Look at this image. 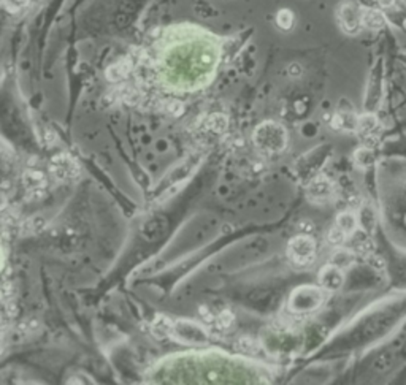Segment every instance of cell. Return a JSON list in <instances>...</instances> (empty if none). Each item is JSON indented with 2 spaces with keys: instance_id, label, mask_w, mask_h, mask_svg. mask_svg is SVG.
<instances>
[{
  "instance_id": "cell-2",
  "label": "cell",
  "mask_w": 406,
  "mask_h": 385,
  "mask_svg": "<svg viewBox=\"0 0 406 385\" xmlns=\"http://www.w3.org/2000/svg\"><path fill=\"white\" fill-rule=\"evenodd\" d=\"M287 257L295 266H310L316 258L314 240L308 233H302V235L292 238L287 244Z\"/></svg>"
},
{
  "instance_id": "cell-10",
  "label": "cell",
  "mask_w": 406,
  "mask_h": 385,
  "mask_svg": "<svg viewBox=\"0 0 406 385\" xmlns=\"http://www.w3.org/2000/svg\"><path fill=\"white\" fill-rule=\"evenodd\" d=\"M354 260H356L354 252L347 251V249H338V251L333 252V255L330 258V263L341 268V270H344L347 266H351L354 263Z\"/></svg>"
},
{
  "instance_id": "cell-11",
  "label": "cell",
  "mask_w": 406,
  "mask_h": 385,
  "mask_svg": "<svg viewBox=\"0 0 406 385\" xmlns=\"http://www.w3.org/2000/svg\"><path fill=\"white\" fill-rule=\"evenodd\" d=\"M335 224H337L340 228H343L347 233V236H351L353 233L357 230V217L353 213L344 211V213L338 214L337 222H335Z\"/></svg>"
},
{
  "instance_id": "cell-23",
  "label": "cell",
  "mask_w": 406,
  "mask_h": 385,
  "mask_svg": "<svg viewBox=\"0 0 406 385\" xmlns=\"http://www.w3.org/2000/svg\"><path fill=\"white\" fill-rule=\"evenodd\" d=\"M167 111H169L170 114H173V116H179L181 113L184 111V106H183V103H179V102H169V105H167Z\"/></svg>"
},
{
  "instance_id": "cell-22",
  "label": "cell",
  "mask_w": 406,
  "mask_h": 385,
  "mask_svg": "<svg viewBox=\"0 0 406 385\" xmlns=\"http://www.w3.org/2000/svg\"><path fill=\"white\" fill-rule=\"evenodd\" d=\"M199 312L202 315V319L205 323H214L216 322V315L211 312V309H209L208 306H200L199 308Z\"/></svg>"
},
{
  "instance_id": "cell-7",
  "label": "cell",
  "mask_w": 406,
  "mask_h": 385,
  "mask_svg": "<svg viewBox=\"0 0 406 385\" xmlns=\"http://www.w3.org/2000/svg\"><path fill=\"white\" fill-rule=\"evenodd\" d=\"M335 192L333 183L327 176H317L306 186V197L314 203H326Z\"/></svg>"
},
{
  "instance_id": "cell-8",
  "label": "cell",
  "mask_w": 406,
  "mask_h": 385,
  "mask_svg": "<svg viewBox=\"0 0 406 385\" xmlns=\"http://www.w3.org/2000/svg\"><path fill=\"white\" fill-rule=\"evenodd\" d=\"M343 282H344L343 270L332 265V263L324 266L319 273V284H320L322 288H324V290H329V292L340 290Z\"/></svg>"
},
{
  "instance_id": "cell-20",
  "label": "cell",
  "mask_w": 406,
  "mask_h": 385,
  "mask_svg": "<svg viewBox=\"0 0 406 385\" xmlns=\"http://www.w3.org/2000/svg\"><path fill=\"white\" fill-rule=\"evenodd\" d=\"M356 160L360 163V165H370L371 160H373V154L370 149H359L356 153Z\"/></svg>"
},
{
  "instance_id": "cell-15",
  "label": "cell",
  "mask_w": 406,
  "mask_h": 385,
  "mask_svg": "<svg viewBox=\"0 0 406 385\" xmlns=\"http://www.w3.org/2000/svg\"><path fill=\"white\" fill-rule=\"evenodd\" d=\"M257 349H259L257 342L253 338H249V336H243V338L238 339V342H236V350L241 352V353H246V355L256 353Z\"/></svg>"
},
{
  "instance_id": "cell-9",
  "label": "cell",
  "mask_w": 406,
  "mask_h": 385,
  "mask_svg": "<svg viewBox=\"0 0 406 385\" xmlns=\"http://www.w3.org/2000/svg\"><path fill=\"white\" fill-rule=\"evenodd\" d=\"M173 330H175V323L169 317H165V315H157V317L154 319L152 325H151L152 335L156 338H159V339L173 336Z\"/></svg>"
},
{
  "instance_id": "cell-21",
  "label": "cell",
  "mask_w": 406,
  "mask_h": 385,
  "mask_svg": "<svg viewBox=\"0 0 406 385\" xmlns=\"http://www.w3.org/2000/svg\"><path fill=\"white\" fill-rule=\"evenodd\" d=\"M5 7L11 11V13H15L21 8H24L27 4H29V0H5Z\"/></svg>"
},
{
  "instance_id": "cell-18",
  "label": "cell",
  "mask_w": 406,
  "mask_h": 385,
  "mask_svg": "<svg viewBox=\"0 0 406 385\" xmlns=\"http://www.w3.org/2000/svg\"><path fill=\"white\" fill-rule=\"evenodd\" d=\"M276 22L283 31H289L293 25V13L290 10H281L276 16Z\"/></svg>"
},
{
  "instance_id": "cell-19",
  "label": "cell",
  "mask_w": 406,
  "mask_h": 385,
  "mask_svg": "<svg viewBox=\"0 0 406 385\" xmlns=\"http://www.w3.org/2000/svg\"><path fill=\"white\" fill-rule=\"evenodd\" d=\"M45 219L43 217H38V216H35V217H32L31 221H27V224L24 225V227H27V231H40V230H43V227H45Z\"/></svg>"
},
{
  "instance_id": "cell-24",
  "label": "cell",
  "mask_w": 406,
  "mask_h": 385,
  "mask_svg": "<svg viewBox=\"0 0 406 385\" xmlns=\"http://www.w3.org/2000/svg\"><path fill=\"white\" fill-rule=\"evenodd\" d=\"M11 288H13V284H10L8 281H5V282H4V292H2V297H4V300H5V301H7L10 297H13Z\"/></svg>"
},
{
  "instance_id": "cell-5",
  "label": "cell",
  "mask_w": 406,
  "mask_h": 385,
  "mask_svg": "<svg viewBox=\"0 0 406 385\" xmlns=\"http://www.w3.org/2000/svg\"><path fill=\"white\" fill-rule=\"evenodd\" d=\"M173 335L178 338V341L189 342V344H203L208 341L206 330L202 325L189 320H178L175 323Z\"/></svg>"
},
{
  "instance_id": "cell-17",
  "label": "cell",
  "mask_w": 406,
  "mask_h": 385,
  "mask_svg": "<svg viewBox=\"0 0 406 385\" xmlns=\"http://www.w3.org/2000/svg\"><path fill=\"white\" fill-rule=\"evenodd\" d=\"M208 129L213 130L214 133H222L227 129V119L222 114H214L208 119Z\"/></svg>"
},
{
  "instance_id": "cell-12",
  "label": "cell",
  "mask_w": 406,
  "mask_h": 385,
  "mask_svg": "<svg viewBox=\"0 0 406 385\" xmlns=\"http://www.w3.org/2000/svg\"><path fill=\"white\" fill-rule=\"evenodd\" d=\"M216 327L221 330V332H227V330H230L233 325H235V315L232 311L226 309V311H222L216 315Z\"/></svg>"
},
{
  "instance_id": "cell-4",
  "label": "cell",
  "mask_w": 406,
  "mask_h": 385,
  "mask_svg": "<svg viewBox=\"0 0 406 385\" xmlns=\"http://www.w3.org/2000/svg\"><path fill=\"white\" fill-rule=\"evenodd\" d=\"M49 171L56 180L62 183L76 181L81 173L78 162L67 154H58L56 157H52L49 163Z\"/></svg>"
},
{
  "instance_id": "cell-6",
  "label": "cell",
  "mask_w": 406,
  "mask_h": 385,
  "mask_svg": "<svg viewBox=\"0 0 406 385\" xmlns=\"http://www.w3.org/2000/svg\"><path fill=\"white\" fill-rule=\"evenodd\" d=\"M22 184L25 187V197L31 201H37L45 197L46 180L38 170H27L22 174Z\"/></svg>"
},
{
  "instance_id": "cell-16",
  "label": "cell",
  "mask_w": 406,
  "mask_h": 385,
  "mask_svg": "<svg viewBox=\"0 0 406 385\" xmlns=\"http://www.w3.org/2000/svg\"><path fill=\"white\" fill-rule=\"evenodd\" d=\"M346 238H347V233L343 228H340L337 224H335V227L330 228L329 235H327V241L332 246H341L346 241Z\"/></svg>"
},
{
  "instance_id": "cell-14",
  "label": "cell",
  "mask_w": 406,
  "mask_h": 385,
  "mask_svg": "<svg viewBox=\"0 0 406 385\" xmlns=\"http://www.w3.org/2000/svg\"><path fill=\"white\" fill-rule=\"evenodd\" d=\"M376 126H377V121L371 114H365V116H362V117L357 119V130L360 133H363V135L371 133L376 129Z\"/></svg>"
},
{
  "instance_id": "cell-1",
  "label": "cell",
  "mask_w": 406,
  "mask_h": 385,
  "mask_svg": "<svg viewBox=\"0 0 406 385\" xmlns=\"http://www.w3.org/2000/svg\"><path fill=\"white\" fill-rule=\"evenodd\" d=\"M254 146L265 154L281 153L287 143V133L281 124L267 121L262 122L253 133Z\"/></svg>"
},
{
  "instance_id": "cell-3",
  "label": "cell",
  "mask_w": 406,
  "mask_h": 385,
  "mask_svg": "<svg viewBox=\"0 0 406 385\" xmlns=\"http://www.w3.org/2000/svg\"><path fill=\"white\" fill-rule=\"evenodd\" d=\"M322 301H324V293H322L320 288L313 285H305L295 288V292L290 295L289 309L295 314L311 312L322 305Z\"/></svg>"
},
{
  "instance_id": "cell-13",
  "label": "cell",
  "mask_w": 406,
  "mask_h": 385,
  "mask_svg": "<svg viewBox=\"0 0 406 385\" xmlns=\"http://www.w3.org/2000/svg\"><path fill=\"white\" fill-rule=\"evenodd\" d=\"M362 24L370 27V29H380V27L384 25V18L381 16V13L370 10L362 16Z\"/></svg>"
}]
</instances>
